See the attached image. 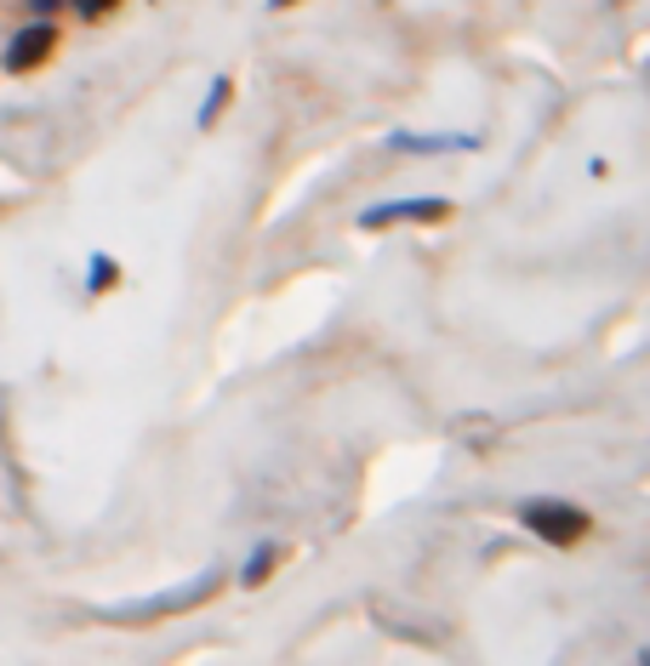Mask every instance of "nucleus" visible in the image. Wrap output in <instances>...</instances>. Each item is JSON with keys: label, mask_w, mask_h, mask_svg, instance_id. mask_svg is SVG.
Wrapping results in <instances>:
<instances>
[{"label": "nucleus", "mask_w": 650, "mask_h": 666, "mask_svg": "<svg viewBox=\"0 0 650 666\" xmlns=\"http://www.w3.org/2000/svg\"><path fill=\"white\" fill-rule=\"evenodd\" d=\"M520 525H525L531 536H543V541H577V536L588 530V513L571 507V502H531V507L520 513Z\"/></svg>", "instance_id": "nucleus-1"}, {"label": "nucleus", "mask_w": 650, "mask_h": 666, "mask_svg": "<svg viewBox=\"0 0 650 666\" xmlns=\"http://www.w3.org/2000/svg\"><path fill=\"white\" fill-rule=\"evenodd\" d=\"M451 211V199L429 194V199H388V206H372L360 211V228H394V222H434Z\"/></svg>", "instance_id": "nucleus-2"}, {"label": "nucleus", "mask_w": 650, "mask_h": 666, "mask_svg": "<svg viewBox=\"0 0 650 666\" xmlns=\"http://www.w3.org/2000/svg\"><path fill=\"white\" fill-rule=\"evenodd\" d=\"M46 51H52V23H30V28H18V35H12V46H7V69L23 74V69H35Z\"/></svg>", "instance_id": "nucleus-3"}, {"label": "nucleus", "mask_w": 650, "mask_h": 666, "mask_svg": "<svg viewBox=\"0 0 650 666\" xmlns=\"http://www.w3.org/2000/svg\"><path fill=\"white\" fill-rule=\"evenodd\" d=\"M394 149H406V154H468V149H479V137H411V131H400Z\"/></svg>", "instance_id": "nucleus-4"}, {"label": "nucleus", "mask_w": 650, "mask_h": 666, "mask_svg": "<svg viewBox=\"0 0 650 666\" xmlns=\"http://www.w3.org/2000/svg\"><path fill=\"white\" fill-rule=\"evenodd\" d=\"M223 97H229V74H217V80L206 85V103H201V114H194V120L212 126V120H217V108H223Z\"/></svg>", "instance_id": "nucleus-5"}, {"label": "nucleus", "mask_w": 650, "mask_h": 666, "mask_svg": "<svg viewBox=\"0 0 650 666\" xmlns=\"http://www.w3.org/2000/svg\"><path fill=\"white\" fill-rule=\"evenodd\" d=\"M269 564H274V541H258V553H251V559H246V582H251V587H258V582H263V575H269Z\"/></svg>", "instance_id": "nucleus-6"}, {"label": "nucleus", "mask_w": 650, "mask_h": 666, "mask_svg": "<svg viewBox=\"0 0 650 666\" xmlns=\"http://www.w3.org/2000/svg\"><path fill=\"white\" fill-rule=\"evenodd\" d=\"M87 285H92V291H103V285H115V263H109V256H92Z\"/></svg>", "instance_id": "nucleus-7"}, {"label": "nucleus", "mask_w": 650, "mask_h": 666, "mask_svg": "<svg viewBox=\"0 0 650 666\" xmlns=\"http://www.w3.org/2000/svg\"><path fill=\"white\" fill-rule=\"evenodd\" d=\"M103 7H109V0H75V12H87V18H92V12H103Z\"/></svg>", "instance_id": "nucleus-8"}, {"label": "nucleus", "mask_w": 650, "mask_h": 666, "mask_svg": "<svg viewBox=\"0 0 650 666\" xmlns=\"http://www.w3.org/2000/svg\"><path fill=\"white\" fill-rule=\"evenodd\" d=\"M639 661H650V650H639Z\"/></svg>", "instance_id": "nucleus-9"}, {"label": "nucleus", "mask_w": 650, "mask_h": 666, "mask_svg": "<svg viewBox=\"0 0 650 666\" xmlns=\"http://www.w3.org/2000/svg\"><path fill=\"white\" fill-rule=\"evenodd\" d=\"M274 7H292V0H274Z\"/></svg>", "instance_id": "nucleus-10"}]
</instances>
